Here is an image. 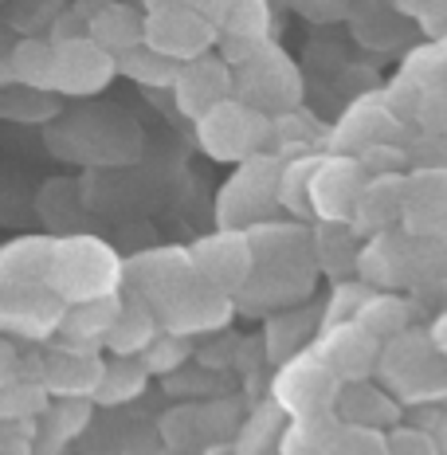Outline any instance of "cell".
I'll return each mask as SVG.
<instances>
[{
	"label": "cell",
	"mask_w": 447,
	"mask_h": 455,
	"mask_svg": "<svg viewBox=\"0 0 447 455\" xmlns=\"http://www.w3.org/2000/svg\"><path fill=\"white\" fill-rule=\"evenodd\" d=\"M279 181L283 165L275 157H247L243 169L227 181V188L216 201V216L224 228H251L263 224L279 208Z\"/></svg>",
	"instance_id": "6da1fadb"
},
{
	"label": "cell",
	"mask_w": 447,
	"mask_h": 455,
	"mask_svg": "<svg viewBox=\"0 0 447 455\" xmlns=\"http://www.w3.org/2000/svg\"><path fill=\"white\" fill-rule=\"evenodd\" d=\"M201 146L220 161H247L255 157V149L271 138L267 118L259 110H247L243 102H216L208 114H201Z\"/></svg>",
	"instance_id": "7a4b0ae2"
},
{
	"label": "cell",
	"mask_w": 447,
	"mask_h": 455,
	"mask_svg": "<svg viewBox=\"0 0 447 455\" xmlns=\"http://www.w3.org/2000/svg\"><path fill=\"white\" fill-rule=\"evenodd\" d=\"M60 271L63 279H55V291L68 295V302H91V299H102L107 283L118 275V263H114V255L102 243L71 240V243H55L52 275Z\"/></svg>",
	"instance_id": "3957f363"
},
{
	"label": "cell",
	"mask_w": 447,
	"mask_h": 455,
	"mask_svg": "<svg viewBox=\"0 0 447 455\" xmlns=\"http://www.w3.org/2000/svg\"><path fill=\"white\" fill-rule=\"evenodd\" d=\"M193 267L204 283H212L216 291H235L247 287L255 275V248L251 235L240 232H224L216 240H204L201 248L193 251Z\"/></svg>",
	"instance_id": "277c9868"
},
{
	"label": "cell",
	"mask_w": 447,
	"mask_h": 455,
	"mask_svg": "<svg viewBox=\"0 0 447 455\" xmlns=\"http://www.w3.org/2000/svg\"><path fill=\"white\" fill-rule=\"evenodd\" d=\"M240 94H247L251 107H291L299 99V75H294L291 60L279 55L275 47L263 44L251 60L240 63Z\"/></svg>",
	"instance_id": "5b68a950"
},
{
	"label": "cell",
	"mask_w": 447,
	"mask_h": 455,
	"mask_svg": "<svg viewBox=\"0 0 447 455\" xmlns=\"http://www.w3.org/2000/svg\"><path fill=\"white\" fill-rule=\"evenodd\" d=\"M114 63L94 36H79V40H63L55 44V71H52V87L68 91V94H87L99 91L110 79Z\"/></svg>",
	"instance_id": "8992f818"
},
{
	"label": "cell",
	"mask_w": 447,
	"mask_h": 455,
	"mask_svg": "<svg viewBox=\"0 0 447 455\" xmlns=\"http://www.w3.org/2000/svg\"><path fill=\"white\" fill-rule=\"evenodd\" d=\"M365 188V165L346 157L318 161V173L310 185V208L322 220H346L357 208V196Z\"/></svg>",
	"instance_id": "52a82bcc"
},
{
	"label": "cell",
	"mask_w": 447,
	"mask_h": 455,
	"mask_svg": "<svg viewBox=\"0 0 447 455\" xmlns=\"http://www.w3.org/2000/svg\"><path fill=\"white\" fill-rule=\"evenodd\" d=\"M227 87H232V79H227V63L224 60H193L185 63L173 83L177 91V107L185 114H193V118H201L216 107V102H224Z\"/></svg>",
	"instance_id": "ba28073f"
},
{
	"label": "cell",
	"mask_w": 447,
	"mask_h": 455,
	"mask_svg": "<svg viewBox=\"0 0 447 455\" xmlns=\"http://www.w3.org/2000/svg\"><path fill=\"white\" fill-rule=\"evenodd\" d=\"M408 212V177L401 173H385L377 177V181H365V188H361L357 196V224L361 228H388L396 220V216Z\"/></svg>",
	"instance_id": "9c48e42d"
},
{
	"label": "cell",
	"mask_w": 447,
	"mask_h": 455,
	"mask_svg": "<svg viewBox=\"0 0 447 455\" xmlns=\"http://www.w3.org/2000/svg\"><path fill=\"white\" fill-rule=\"evenodd\" d=\"M52 71H55V44H40V40H24L4 63L8 83H24V87H52Z\"/></svg>",
	"instance_id": "30bf717a"
},
{
	"label": "cell",
	"mask_w": 447,
	"mask_h": 455,
	"mask_svg": "<svg viewBox=\"0 0 447 455\" xmlns=\"http://www.w3.org/2000/svg\"><path fill=\"white\" fill-rule=\"evenodd\" d=\"M118 68L126 71L130 79L146 83V87H173L177 75H180V63L173 60V55L157 52L154 44H138V47H130V52L118 60Z\"/></svg>",
	"instance_id": "8fae6325"
},
{
	"label": "cell",
	"mask_w": 447,
	"mask_h": 455,
	"mask_svg": "<svg viewBox=\"0 0 447 455\" xmlns=\"http://www.w3.org/2000/svg\"><path fill=\"white\" fill-rule=\"evenodd\" d=\"M91 36L99 40L107 52H118L126 55L130 47L141 44V36H146V28L134 20V12H126V4H107L99 16L91 20Z\"/></svg>",
	"instance_id": "7c38bea8"
},
{
	"label": "cell",
	"mask_w": 447,
	"mask_h": 455,
	"mask_svg": "<svg viewBox=\"0 0 447 455\" xmlns=\"http://www.w3.org/2000/svg\"><path fill=\"white\" fill-rule=\"evenodd\" d=\"M314 173H318V157H299V161H291V165H283L279 201H283V208H291L294 216H314V208H310Z\"/></svg>",
	"instance_id": "4fadbf2b"
},
{
	"label": "cell",
	"mask_w": 447,
	"mask_h": 455,
	"mask_svg": "<svg viewBox=\"0 0 447 455\" xmlns=\"http://www.w3.org/2000/svg\"><path fill=\"white\" fill-rule=\"evenodd\" d=\"M149 369L146 365H134V362H110L102 369V381H99V401L107 404H118V401H130V396L141 393V385H146Z\"/></svg>",
	"instance_id": "5bb4252c"
},
{
	"label": "cell",
	"mask_w": 447,
	"mask_h": 455,
	"mask_svg": "<svg viewBox=\"0 0 447 455\" xmlns=\"http://www.w3.org/2000/svg\"><path fill=\"white\" fill-rule=\"evenodd\" d=\"M404 318H408V310H404V302L401 299H393V295H369L365 302H361V310H357V322L361 326H369L373 334H396V330H404Z\"/></svg>",
	"instance_id": "9a60e30c"
},
{
	"label": "cell",
	"mask_w": 447,
	"mask_h": 455,
	"mask_svg": "<svg viewBox=\"0 0 447 455\" xmlns=\"http://www.w3.org/2000/svg\"><path fill=\"white\" fill-rule=\"evenodd\" d=\"M432 346L440 349V354H447V315L435 322V330H432Z\"/></svg>",
	"instance_id": "2e32d148"
}]
</instances>
